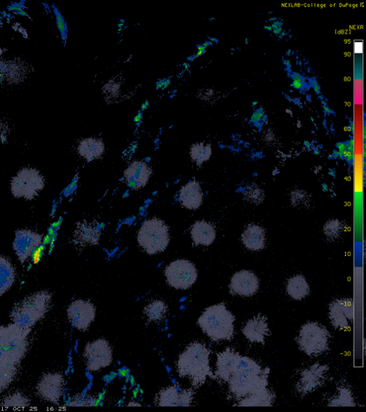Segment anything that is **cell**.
<instances>
[{
    "label": "cell",
    "instance_id": "cell-36",
    "mask_svg": "<svg viewBox=\"0 0 366 412\" xmlns=\"http://www.w3.org/2000/svg\"><path fill=\"white\" fill-rule=\"evenodd\" d=\"M324 233L331 240H335L340 235L342 224L338 220H331L324 226Z\"/></svg>",
    "mask_w": 366,
    "mask_h": 412
},
{
    "label": "cell",
    "instance_id": "cell-19",
    "mask_svg": "<svg viewBox=\"0 0 366 412\" xmlns=\"http://www.w3.org/2000/svg\"><path fill=\"white\" fill-rule=\"evenodd\" d=\"M152 172L145 162L138 160L132 162L124 174L128 186L133 190L143 189L148 184Z\"/></svg>",
    "mask_w": 366,
    "mask_h": 412
},
{
    "label": "cell",
    "instance_id": "cell-29",
    "mask_svg": "<svg viewBox=\"0 0 366 412\" xmlns=\"http://www.w3.org/2000/svg\"><path fill=\"white\" fill-rule=\"evenodd\" d=\"M274 400V394L267 389L245 397L238 406H272Z\"/></svg>",
    "mask_w": 366,
    "mask_h": 412
},
{
    "label": "cell",
    "instance_id": "cell-12",
    "mask_svg": "<svg viewBox=\"0 0 366 412\" xmlns=\"http://www.w3.org/2000/svg\"><path fill=\"white\" fill-rule=\"evenodd\" d=\"M65 389V379L60 373H48L42 377L36 386L37 394L42 399L57 404Z\"/></svg>",
    "mask_w": 366,
    "mask_h": 412
},
{
    "label": "cell",
    "instance_id": "cell-8",
    "mask_svg": "<svg viewBox=\"0 0 366 412\" xmlns=\"http://www.w3.org/2000/svg\"><path fill=\"white\" fill-rule=\"evenodd\" d=\"M45 187V179L36 169L25 168L12 179L11 189L14 197L34 199Z\"/></svg>",
    "mask_w": 366,
    "mask_h": 412
},
{
    "label": "cell",
    "instance_id": "cell-35",
    "mask_svg": "<svg viewBox=\"0 0 366 412\" xmlns=\"http://www.w3.org/2000/svg\"><path fill=\"white\" fill-rule=\"evenodd\" d=\"M97 397L93 394H78L74 396L69 406H92L96 404Z\"/></svg>",
    "mask_w": 366,
    "mask_h": 412
},
{
    "label": "cell",
    "instance_id": "cell-16",
    "mask_svg": "<svg viewBox=\"0 0 366 412\" xmlns=\"http://www.w3.org/2000/svg\"><path fill=\"white\" fill-rule=\"evenodd\" d=\"M354 317L353 301L351 299L334 300L329 306V318L332 325L339 330H345L349 327Z\"/></svg>",
    "mask_w": 366,
    "mask_h": 412
},
{
    "label": "cell",
    "instance_id": "cell-14",
    "mask_svg": "<svg viewBox=\"0 0 366 412\" xmlns=\"http://www.w3.org/2000/svg\"><path fill=\"white\" fill-rule=\"evenodd\" d=\"M43 240L42 234L30 230H20L16 232L13 249L22 264H24L35 250L38 248Z\"/></svg>",
    "mask_w": 366,
    "mask_h": 412
},
{
    "label": "cell",
    "instance_id": "cell-22",
    "mask_svg": "<svg viewBox=\"0 0 366 412\" xmlns=\"http://www.w3.org/2000/svg\"><path fill=\"white\" fill-rule=\"evenodd\" d=\"M180 204L189 210H196L203 204V191L200 184L192 182L183 186L178 195Z\"/></svg>",
    "mask_w": 366,
    "mask_h": 412
},
{
    "label": "cell",
    "instance_id": "cell-21",
    "mask_svg": "<svg viewBox=\"0 0 366 412\" xmlns=\"http://www.w3.org/2000/svg\"><path fill=\"white\" fill-rule=\"evenodd\" d=\"M243 334L252 343L265 344V337L270 335L267 318L260 314L250 319L243 328Z\"/></svg>",
    "mask_w": 366,
    "mask_h": 412
},
{
    "label": "cell",
    "instance_id": "cell-24",
    "mask_svg": "<svg viewBox=\"0 0 366 412\" xmlns=\"http://www.w3.org/2000/svg\"><path fill=\"white\" fill-rule=\"evenodd\" d=\"M242 240L247 249L252 251L261 250L265 243V231L259 226L249 225L242 235Z\"/></svg>",
    "mask_w": 366,
    "mask_h": 412
},
{
    "label": "cell",
    "instance_id": "cell-33",
    "mask_svg": "<svg viewBox=\"0 0 366 412\" xmlns=\"http://www.w3.org/2000/svg\"><path fill=\"white\" fill-rule=\"evenodd\" d=\"M30 404V399L21 392H15L6 396L0 403V406L4 407H20L25 408Z\"/></svg>",
    "mask_w": 366,
    "mask_h": 412
},
{
    "label": "cell",
    "instance_id": "cell-17",
    "mask_svg": "<svg viewBox=\"0 0 366 412\" xmlns=\"http://www.w3.org/2000/svg\"><path fill=\"white\" fill-rule=\"evenodd\" d=\"M101 230L96 221L84 220L79 222L73 232L74 243L81 248L99 244Z\"/></svg>",
    "mask_w": 366,
    "mask_h": 412
},
{
    "label": "cell",
    "instance_id": "cell-1",
    "mask_svg": "<svg viewBox=\"0 0 366 412\" xmlns=\"http://www.w3.org/2000/svg\"><path fill=\"white\" fill-rule=\"evenodd\" d=\"M270 369H262L253 360L241 357L228 381L231 391L238 398L261 392L267 389Z\"/></svg>",
    "mask_w": 366,
    "mask_h": 412
},
{
    "label": "cell",
    "instance_id": "cell-5",
    "mask_svg": "<svg viewBox=\"0 0 366 412\" xmlns=\"http://www.w3.org/2000/svg\"><path fill=\"white\" fill-rule=\"evenodd\" d=\"M30 332L31 329H24L14 323L0 326V356L21 365L28 350Z\"/></svg>",
    "mask_w": 366,
    "mask_h": 412
},
{
    "label": "cell",
    "instance_id": "cell-40",
    "mask_svg": "<svg viewBox=\"0 0 366 412\" xmlns=\"http://www.w3.org/2000/svg\"><path fill=\"white\" fill-rule=\"evenodd\" d=\"M128 406H141V404L140 403H128Z\"/></svg>",
    "mask_w": 366,
    "mask_h": 412
},
{
    "label": "cell",
    "instance_id": "cell-32",
    "mask_svg": "<svg viewBox=\"0 0 366 412\" xmlns=\"http://www.w3.org/2000/svg\"><path fill=\"white\" fill-rule=\"evenodd\" d=\"M190 154L192 160L200 167L210 158L211 147L209 145L197 143L192 147Z\"/></svg>",
    "mask_w": 366,
    "mask_h": 412
},
{
    "label": "cell",
    "instance_id": "cell-4",
    "mask_svg": "<svg viewBox=\"0 0 366 412\" xmlns=\"http://www.w3.org/2000/svg\"><path fill=\"white\" fill-rule=\"evenodd\" d=\"M235 316L224 303L214 305L205 310L198 323L202 330L212 340H231L234 335Z\"/></svg>",
    "mask_w": 366,
    "mask_h": 412
},
{
    "label": "cell",
    "instance_id": "cell-10",
    "mask_svg": "<svg viewBox=\"0 0 366 412\" xmlns=\"http://www.w3.org/2000/svg\"><path fill=\"white\" fill-rule=\"evenodd\" d=\"M83 355L86 367L91 372H96L109 367L113 360L112 347L104 339H99L88 343Z\"/></svg>",
    "mask_w": 366,
    "mask_h": 412
},
{
    "label": "cell",
    "instance_id": "cell-28",
    "mask_svg": "<svg viewBox=\"0 0 366 412\" xmlns=\"http://www.w3.org/2000/svg\"><path fill=\"white\" fill-rule=\"evenodd\" d=\"M287 292L294 299L301 300L309 294L310 287L304 276L297 275L289 279Z\"/></svg>",
    "mask_w": 366,
    "mask_h": 412
},
{
    "label": "cell",
    "instance_id": "cell-15",
    "mask_svg": "<svg viewBox=\"0 0 366 412\" xmlns=\"http://www.w3.org/2000/svg\"><path fill=\"white\" fill-rule=\"evenodd\" d=\"M329 367L316 363L304 369L297 382L296 388L299 394L306 395L313 392L324 383Z\"/></svg>",
    "mask_w": 366,
    "mask_h": 412
},
{
    "label": "cell",
    "instance_id": "cell-18",
    "mask_svg": "<svg viewBox=\"0 0 366 412\" xmlns=\"http://www.w3.org/2000/svg\"><path fill=\"white\" fill-rule=\"evenodd\" d=\"M259 289V280L251 272L243 270L235 273L231 279L230 290L232 294L250 297Z\"/></svg>",
    "mask_w": 366,
    "mask_h": 412
},
{
    "label": "cell",
    "instance_id": "cell-9",
    "mask_svg": "<svg viewBox=\"0 0 366 412\" xmlns=\"http://www.w3.org/2000/svg\"><path fill=\"white\" fill-rule=\"evenodd\" d=\"M165 274L170 286L181 290L191 288L198 279L195 265L185 260H178L170 263L166 267Z\"/></svg>",
    "mask_w": 366,
    "mask_h": 412
},
{
    "label": "cell",
    "instance_id": "cell-23",
    "mask_svg": "<svg viewBox=\"0 0 366 412\" xmlns=\"http://www.w3.org/2000/svg\"><path fill=\"white\" fill-rule=\"evenodd\" d=\"M106 147L102 140L88 138L82 140L77 146V152L88 161L100 159L105 153Z\"/></svg>",
    "mask_w": 366,
    "mask_h": 412
},
{
    "label": "cell",
    "instance_id": "cell-3",
    "mask_svg": "<svg viewBox=\"0 0 366 412\" xmlns=\"http://www.w3.org/2000/svg\"><path fill=\"white\" fill-rule=\"evenodd\" d=\"M52 294L41 291L17 303L11 313L13 323L24 329H31L43 319L51 307Z\"/></svg>",
    "mask_w": 366,
    "mask_h": 412
},
{
    "label": "cell",
    "instance_id": "cell-13",
    "mask_svg": "<svg viewBox=\"0 0 366 412\" xmlns=\"http://www.w3.org/2000/svg\"><path fill=\"white\" fill-rule=\"evenodd\" d=\"M194 399L193 389L175 384L162 389L157 394L155 403L157 406H190Z\"/></svg>",
    "mask_w": 366,
    "mask_h": 412
},
{
    "label": "cell",
    "instance_id": "cell-30",
    "mask_svg": "<svg viewBox=\"0 0 366 412\" xmlns=\"http://www.w3.org/2000/svg\"><path fill=\"white\" fill-rule=\"evenodd\" d=\"M167 311V306L165 302L160 300H155L145 307L144 314L148 321L159 322L166 318Z\"/></svg>",
    "mask_w": 366,
    "mask_h": 412
},
{
    "label": "cell",
    "instance_id": "cell-34",
    "mask_svg": "<svg viewBox=\"0 0 366 412\" xmlns=\"http://www.w3.org/2000/svg\"><path fill=\"white\" fill-rule=\"evenodd\" d=\"M244 196L247 201L254 204H261L265 199L263 191L255 184H252L245 189Z\"/></svg>",
    "mask_w": 366,
    "mask_h": 412
},
{
    "label": "cell",
    "instance_id": "cell-25",
    "mask_svg": "<svg viewBox=\"0 0 366 412\" xmlns=\"http://www.w3.org/2000/svg\"><path fill=\"white\" fill-rule=\"evenodd\" d=\"M192 237L197 245H210L216 239V230L209 223L201 221L196 222L192 228Z\"/></svg>",
    "mask_w": 366,
    "mask_h": 412
},
{
    "label": "cell",
    "instance_id": "cell-7",
    "mask_svg": "<svg viewBox=\"0 0 366 412\" xmlns=\"http://www.w3.org/2000/svg\"><path fill=\"white\" fill-rule=\"evenodd\" d=\"M329 338V333L323 325L309 322L301 327L297 343L307 355L318 357L328 350Z\"/></svg>",
    "mask_w": 366,
    "mask_h": 412
},
{
    "label": "cell",
    "instance_id": "cell-39",
    "mask_svg": "<svg viewBox=\"0 0 366 412\" xmlns=\"http://www.w3.org/2000/svg\"><path fill=\"white\" fill-rule=\"evenodd\" d=\"M40 250L38 251L34 255L33 259L34 264H37L40 261Z\"/></svg>",
    "mask_w": 366,
    "mask_h": 412
},
{
    "label": "cell",
    "instance_id": "cell-27",
    "mask_svg": "<svg viewBox=\"0 0 366 412\" xmlns=\"http://www.w3.org/2000/svg\"><path fill=\"white\" fill-rule=\"evenodd\" d=\"M16 281V269L11 262L0 257V296L7 292Z\"/></svg>",
    "mask_w": 366,
    "mask_h": 412
},
{
    "label": "cell",
    "instance_id": "cell-20",
    "mask_svg": "<svg viewBox=\"0 0 366 412\" xmlns=\"http://www.w3.org/2000/svg\"><path fill=\"white\" fill-rule=\"evenodd\" d=\"M241 357L238 352L231 348L218 354L216 377L228 382Z\"/></svg>",
    "mask_w": 366,
    "mask_h": 412
},
{
    "label": "cell",
    "instance_id": "cell-2",
    "mask_svg": "<svg viewBox=\"0 0 366 412\" xmlns=\"http://www.w3.org/2000/svg\"><path fill=\"white\" fill-rule=\"evenodd\" d=\"M211 352L202 343L191 344L178 358L177 368L179 376L190 379L196 388L203 386L208 377L216 379L210 367Z\"/></svg>",
    "mask_w": 366,
    "mask_h": 412
},
{
    "label": "cell",
    "instance_id": "cell-38",
    "mask_svg": "<svg viewBox=\"0 0 366 412\" xmlns=\"http://www.w3.org/2000/svg\"><path fill=\"white\" fill-rule=\"evenodd\" d=\"M55 13L56 16L58 28L61 31L62 35H64L65 31V24L64 23L63 18L61 16V15L60 14V13L58 12V11L55 8Z\"/></svg>",
    "mask_w": 366,
    "mask_h": 412
},
{
    "label": "cell",
    "instance_id": "cell-26",
    "mask_svg": "<svg viewBox=\"0 0 366 412\" xmlns=\"http://www.w3.org/2000/svg\"><path fill=\"white\" fill-rule=\"evenodd\" d=\"M20 365L0 357V394L7 389L15 380Z\"/></svg>",
    "mask_w": 366,
    "mask_h": 412
},
{
    "label": "cell",
    "instance_id": "cell-11",
    "mask_svg": "<svg viewBox=\"0 0 366 412\" xmlns=\"http://www.w3.org/2000/svg\"><path fill=\"white\" fill-rule=\"evenodd\" d=\"M67 313L71 324L78 330L85 332L95 321L96 309L93 303L78 299L69 306Z\"/></svg>",
    "mask_w": 366,
    "mask_h": 412
},
{
    "label": "cell",
    "instance_id": "cell-37",
    "mask_svg": "<svg viewBox=\"0 0 366 412\" xmlns=\"http://www.w3.org/2000/svg\"><path fill=\"white\" fill-rule=\"evenodd\" d=\"M292 204L294 206H305L309 203V197L306 192L296 190L291 194Z\"/></svg>",
    "mask_w": 366,
    "mask_h": 412
},
{
    "label": "cell",
    "instance_id": "cell-31",
    "mask_svg": "<svg viewBox=\"0 0 366 412\" xmlns=\"http://www.w3.org/2000/svg\"><path fill=\"white\" fill-rule=\"evenodd\" d=\"M338 395L333 397L328 403V406H355V403L350 390L341 386L338 390Z\"/></svg>",
    "mask_w": 366,
    "mask_h": 412
},
{
    "label": "cell",
    "instance_id": "cell-6",
    "mask_svg": "<svg viewBox=\"0 0 366 412\" xmlns=\"http://www.w3.org/2000/svg\"><path fill=\"white\" fill-rule=\"evenodd\" d=\"M138 241L141 248L149 255L163 252L170 241L169 228L158 218L149 219L141 226Z\"/></svg>",
    "mask_w": 366,
    "mask_h": 412
}]
</instances>
